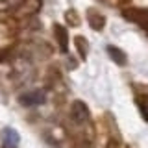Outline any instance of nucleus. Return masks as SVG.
Wrapping results in <instances>:
<instances>
[{
	"instance_id": "obj_6",
	"label": "nucleus",
	"mask_w": 148,
	"mask_h": 148,
	"mask_svg": "<svg viewBox=\"0 0 148 148\" xmlns=\"http://www.w3.org/2000/svg\"><path fill=\"white\" fill-rule=\"evenodd\" d=\"M87 21L92 26V30H102L106 24V18L104 15H100L98 9H87Z\"/></svg>"
},
{
	"instance_id": "obj_12",
	"label": "nucleus",
	"mask_w": 148,
	"mask_h": 148,
	"mask_svg": "<svg viewBox=\"0 0 148 148\" xmlns=\"http://www.w3.org/2000/svg\"><path fill=\"white\" fill-rule=\"evenodd\" d=\"M124 148H130V146H124Z\"/></svg>"
},
{
	"instance_id": "obj_10",
	"label": "nucleus",
	"mask_w": 148,
	"mask_h": 148,
	"mask_svg": "<svg viewBox=\"0 0 148 148\" xmlns=\"http://www.w3.org/2000/svg\"><path fill=\"white\" fill-rule=\"evenodd\" d=\"M137 106H139V111H141L143 119L148 122V102L143 100V98H137Z\"/></svg>"
},
{
	"instance_id": "obj_4",
	"label": "nucleus",
	"mask_w": 148,
	"mask_h": 148,
	"mask_svg": "<svg viewBox=\"0 0 148 148\" xmlns=\"http://www.w3.org/2000/svg\"><path fill=\"white\" fill-rule=\"evenodd\" d=\"M41 9V0H21L17 11L24 13V15H35Z\"/></svg>"
},
{
	"instance_id": "obj_7",
	"label": "nucleus",
	"mask_w": 148,
	"mask_h": 148,
	"mask_svg": "<svg viewBox=\"0 0 148 148\" xmlns=\"http://www.w3.org/2000/svg\"><path fill=\"white\" fill-rule=\"evenodd\" d=\"M54 30H56V39H58L61 50L67 52V50H69V34H67V30H65L63 26H59V24H56Z\"/></svg>"
},
{
	"instance_id": "obj_3",
	"label": "nucleus",
	"mask_w": 148,
	"mask_h": 148,
	"mask_svg": "<svg viewBox=\"0 0 148 148\" xmlns=\"http://www.w3.org/2000/svg\"><path fill=\"white\" fill-rule=\"evenodd\" d=\"M45 102V91H30V92H24L21 96V104L24 106H39Z\"/></svg>"
},
{
	"instance_id": "obj_1",
	"label": "nucleus",
	"mask_w": 148,
	"mask_h": 148,
	"mask_svg": "<svg viewBox=\"0 0 148 148\" xmlns=\"http://www.w3.org/2000/svg\"><path fill=\"white\" fill-rule=\"evenodd\" d=\"M71 117H72V120L78 124V126H83V124H87L91 120V113H89L87 106L83 104L82 100H76V102H72Z\"/></svg>"
},
{
	"instance_id": "obj_2",
	"label": "nucleus",
	"mask_w": 148,
	"mask_h": 148,
	"mask_svg": "<svg viewBox=\"0 0 148 148\" xmlns=\"http://www.w3.org/2000/svg\"><path fill=\"white\" fill-rule=\"evenodd\" d=\"M124 17L128 18V21H133V22H137L139 26H143V28H146L148 30V9H124Z\"/></svg>"
},
{
	"instance_id": "obj_11",
	"label": "nucleus",
	"mask_w": 148,
	"mask_h": 148,
	"mask_svg": "<svg viewBox=\"0 0 148 148\" xmlns=\"http://www.w3.org/2000/svg\"><path fill=\"white\" fill-rule=\"evenodd\" d=\"M78 13L76 11H72V9H71V11H67V21L69 22H71V24H78Z\"/></svg>"
},
{
	"instance_id": "obj_5",
	"label": "nucleus",
	"mask_w": 148,
	"mask_h": 148,
	"mask_svg": "<svg viewBox=\"0 0 148 148\" xmlns=\"http://www.w3.org/2000/svg\"><path fill=\"white\" fill-rule=\"evenodd\" d=\"M2 146L4 148H17L18 146V133L13 128H6L2 133Z\"/></svg>"
},
{
	"instance_id": "obj_9",
	"label": "nucleus",
	"mask_w": 148,
	"mask_h": 148,
	"mask_svg": "<svg viewBox=\"0 0 148 148\" xmlns=\"http://www.w3.org/2000/svg\"><path fill=\"white\" fill-rule=\"evenodd\" d=\"M74 43H76V48H78V52H80L82 59H85V56H87V50H85V39H83V37H76V39H74Z\"/></svg>"
},
{
	"instance_id": "obj_8",
	"label": "nucleus",
	"mask_w": 148,
	"mask_h": 148,
	"mask_svg": "<svg viewBox=\"0 0 148 148\" xmlns=\"http://www.w3.org/2000/svg\"><path fill=\"white\" fill-rule=\"evenodd\" d=\"M108 54L113 58V61L115 63H119V65H126V54L122 52V50H119V48H115V46H108Z\"/></svg>"
}]
</instances>
